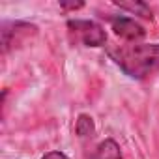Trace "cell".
I'll return each instance as SVG.
<instances>
[{"instance_id":"9c48e42d","label":"cell","mask_w":159,"mask_h":159,"mask_svg":"<svg viewBox=\"0 0 159 159\" xmlns=\"http://www.w3.org/2000/svg\"><path fill=\"white\" fill-rule=\"evenodd\" d=\"M41 159H67V155L62 153V152H49V153H45Z\"/></svg>"},{"instance_id":"277c9868","label":"cell","mask_w":159,"mask_h":159,"mask_svg":"<svg viewBox=\"0 0 159 159\" xmlns=\"http://www.w3.org/2000/svg\"><path fill=\"white\" fill-rule=\"evenodd\" d=\"M36 30L38 28L34 25H26V23H4V26H2V45H4V52H8L10 47L15 43V38L36 34Z\"/></svg>"},{"instance_id":"5b68a950","label":"cell","mask_w":159,"mask_h":159,"mask_svg":"<svg viewBox=\"0 0 159 159\" xmlns=\"http://www.w3.org/2000/svg\"><path fill=\"white\" fill-rule=\"evenodd\" d=\"M92 159H122V150L116 144V140L112 139H105L103 142H99V146L96 148Z\"/></svg>"},{"instance_id":"8992f818","label":"cell","mask_w":159,"mask_h":159,"mask_svg":"<svg viewBox=\"0 0 159 159\" xmlns=\"http://www.w3.org/2000/svg\"><path fill=\"white\" fill-rule=\"evenodd\" d=\"M114 6H118L120 10H125L133 15H140L144 19H152V10L146 2H142V0H131V2H120V0H114Z\"/></svg>"},{"instance_id":"ba28073f","label":"cell","mask_w":159,"mask_h":159,"mask_svg":"<svg viewBox=\"0 0 159 159\" xmlns=\"http://www.w3.org/2000/svg\"><path fill=\"white\" fill-rule=\"evenodd\" d=\"M84 6V2H60L62 10H81Z\"/></svg>"},{"instance_id":"3957f363","label":"cell","mask_w":159,"mask_h":159,"mask_svg":"<svg viewBox=\"0 0 159 159\" xmlns=\"http://www.w3.org/2000/svg\"><path fill=\"white\" fill-rule=\"evenodd\" d=\"M107 19H109V23H111L114 34L120 36V38H124V39H127V41H139V39H142V38L146 36V30H144L135 19L120 17V15H116V17H107Z\"/></svg>"},{"instance_id":"6da1fadb","label":"cell","mask_w":159,"mask_h":159,"mask_svg":"<svg viewBox=\"0 0 159 159\" xmlns=\"http://www.w3.org/2000/svg\"><path fill=\"white\" fill-rule=\"evenodd\" d=\"M107 52L114 64L133 79H146L159 69V43L116 45L109 47Z\"/></svg>"},{"instance_id":"52a82bcc","label":"cell","mask_w":159,"mask_h":159,"mask_svg":"<svg viewBox=\"0 0 159 159\" xmlns=\"http://www.w3.org/2000/svg\"><path fill=\"white\" fill-rule=\"evenodd\" d=\"M75 133L81 137V139H90V137H94L96 125H94L92 116H88V114H79L77 124H75Z\"/></svg>"},{"instance_id":"7a4b0ae2","label":"cell","mask_w":159,"mask_h":159,"mask_svg":"<svg viewBox=\"0 0 159 159\" xmlns=\"http://www.w3.org/2000/svg\"><path fill=\"white\" fill-rule=\"evenodd\" d=\"M67 28L71 30V34H75V38L86 47H101L107 41V34L105 30L94 23V21H67Z\"/></svg>"}]
</instances>
